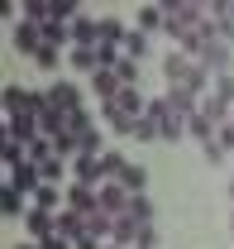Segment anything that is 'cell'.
Masks as SVG:
<instances>
[{"label": "cell", "instance_id": "f546056e", "mask_svg": "<svg viewBox=\"0 0 234 249\" xmlns=\"http://www.w3.org/2000/svg\"><path fill=\"white\" fill-rule=\"evenodd\" d=\"M110 72H115L124 87H139V62H134V58H119L115 67H110Z\"/></svg>", "mask_w": 234, "mask_h": 249}, {"label": "cell", "instance_id": "1f68e13d", "mask_svg": "<svg viewBox=\"0 0 234 249\" xmlns=\"http://www.w3.org/2000/svg\"><path fill=\"white\" fill-rule=\"evenodd\" d=\"M33 62H38L43 72H58V67H62V53H58V48H43V53H38Z\"/></svg>", "mask_w": 234, "mask_h": 249}, {"label": "cell", "instance_id": "d6a6232c", "mask_svg": "<svg viewBox=\"0 0 234 249\" xmlns=\"http://www.w3.org/2000/svg\"><path fill=\"white\" fill-rule=\"evenodd\" d=\"M201 154H205V163H225V149H220V139H210V144H201Z\"/></svg>", "mask_w": 234, "mask_h": 249}, {"label": "cell", "instance_id": "9c48e42d", "mask_svg": "<svg viewBox=\"0 0 234 249\" xmlns=\"http://www.w3.org/2000/svg\"><path fill=\"white\" fill-rule=\"evenodd\" d=\"M96 43H100V19L77 15L72 19V48H96Z\"/></svg>", "mask_w": 234, "mask_h": 249}, {"label": "cell", "instance_id": "30bf717a", "mask_svg": "<svg viewBox=\"0 0 234 249\" xmlns=\"http://www.w3.org/2000/svg\"><path fill=\"white\" fill-rule=\"evenodd\" d=\"M5 182L15 187V192H24V196H33L38 187H43V178H38V163H19V168H10V178Z\"/></svg>", "mask_w": 234, "mask_h": 249}, {"label": "cell", "instance_id": "ba28073f", "mask_svg": "<svg viewBox=\"0 0 234 249\" xmlns=\"http://www.w3.org/2000/svg\"><path fill=\"white\" fill-rule=\"evenodd\" d=\"M24 230H29L38 245H43V240H53V235H58V211H38V206H29V216H24Z\"/></svg>", "mask_w": 234, "mask_h": 249}, {"label": "cell", "instance_id": "6da1fadb", "mask_svg": "<svg viewBox=\"0 0 234 249\" xmlns=\"http://www.w3.org/2000/svg\"><path fill=\"white\" fill-rule=\"evenodd\" d=\"M205 19H210V10H205V5H196V0H163V34L172 38L177 48H182L196 29H201Z\"/></svg>", "mask_w": 234, "mask_h": 249}, {"label": "cell", "instance_id": "4fadbf2b", "mask_svg": "<svg viewBox=\"0 0 234 249\" xmlns=\"http://www.w3.org/2000/svg\"><path fill=\"white\" fill-rule=\"evenodd\" d=\"M139 235H144V225L134 216H119L115 220V230H110V245H119V249H134L139 245Z\"/></svg>", "mask_w": 234, "mask_h": 249}, {"label": "cell", "instance_id": "8fae6325", "mask_svg": "<svg viewBox=\"0 0 234 249\" xmlns=\"http://www.w3.org/2000/svg\"><path fill=\"white\" fill-rule=\"evenodd\" d=\"M205 10H210V19H215L220 38H225V43H234V0H210Z\"/></svg>", "mask_w": 234, "mask_h": 249}, {"label": "cell", "instance_id": "44dd1931", "mask_svg": "<svg viewBox=\"0 0 234 249\" xmlns=\"http://www.w3.org/2000/svg\"><path fill=\"white\" fill-rule=\"evenodd\" d=\"M0 211H5V216H29V206H24V192H15V187L5 182V187H0Z\"/></svg>", "mask_w": 234, "mask_h": 249}, {"label": "cell", "instance_id": "5bb4252c", "mask_svg": "<svg viewBox=\"0 0 234 249\" xmlns=\"http://www.w3.org/2000/svg\"><path fill=\"white\" fill-rule=\"evenodd\" d=\"M72 182L100 187V158H91V154H77V158H72Z\"/></svg>", "mask_w": 234, "mask_h": 249}, {"label": "cell", "instance_id": "ffe728a7", "mask_svg": "<svg viewBox=\"0 0 234 249\" xmlns=\"http://www.w3.org/2000/svg\"><path fill=\"white\" fill-rule=\"evenodd\" d=\"M119 187H124L129 196H144V187H148V173L139 168V163H129V168L119 173Z\"/></svg>", "mask_w": 234, "mask_h": 249}, {"label": "cell", "instance_id": "7c38bea8", "mask_svg": "<svg viewBox=\"0 0 234 249\" xmlns=\"http://www.w3.org/2000/svg\"><path fill=\"white\" fill-rule=\"evenodd\" d=\"M167 106H172L182 120H191V115L201 110V96H196V91H186V87H167Z\"/></svg>", "mask_w": 234, "mask_h": 249}, {"label": "cell", "instance_id": "8992f818", "mask_svg": "<svg viewBox=\"0 0 234 249\" xmlns=\"http://www.w3.org/2000/svg\"><path fill=\"white\" fill-rule=\"evenodd\" d=\"M67 211H77V216H96L100 211V192L86 182H72L67 187Z\"/></svg>", "mask_w": 234, "mask_h": 249}, {"label": "cell", "instance_id": "83f0119b", "mask_svg": "<svg viewBox=\"0 0 234 249\" xmlns=\"http://www.w3.org/2000/svg\"><path fill=\"white\" fill-rule=\"evenodd\" d=\"M124 58H148V34L144 29H129V38H124Z\"/></svg>", "mask_w": 234, "mask_h": 249}, {"label": "cell", "instance_id": "ac0fdd59", "mask_svg": "<svg viewBox=\"0 0 234 249\" xmlns=\"http://www.w3.org/2000/svg\"><path fill=\"white\" fill-rule=\"evenodd\" d=\"M124 168H129V158L115 154V149H105V154H100V182H119Z\"/></svg>", "mask_w": 234, "mask_h": 249}, {"label": "cell", "instance_id": "e575fe53", "mask_svg": "<svg viewBox=\"0 0 234 249\" xmlns=\"http://www.w3.org/2000/svg\"><path fill=\"white\" fill-rule=\"evenodd\" d=\"M72 249H105V240H96V235H82V240H77Z\"/></svg>", "mask_w": 234, "mask_h": 249}, {"label": "cell", "instance_id": "4dcf8cb0", "mask_svg": "<svg viewBox=\"0 0 234 249\" xmlns=\"http://www.w3.org/2000/svg\"><path fill=\"white\" fill-rule=\"evenodd\" d=\"M129 216L139 220V225H153V201H148V196H134V201H129Z\"/></svg>", "mask_w": 234, "mask_h": 249}, {"label": "cell", "instance_id": "52a82bcc", "mask_svg": "<svg viewBox=\"0 0 234 249\" xmlns=\"http://www.w3.org/2000/svg\"><path fill=\"white\" fill-rule=\"evenodd\" d=\"M38 134H43L38 115H15V120H5V139H15V144H24V149H29Z\"/></svg>", "mask_w": 234, "mask_h": 249}, {"label": "cell", "instance_id": "d4e9b609", "mask_svg": "<svg viewBox=\"0 0 234 249\" xmlns=\"http://www.w3.org/2000/svg\"><path fill=\"white\" fill-rule=\"evenodd\" d=\"M77 154H91V158H100V154H105V139H100V124H96V129H86V134H77Z\"/></svg>", "mask_w": 234, "mask_h": 249}, {"label": "cell", "instance_id": "484cf974", "mask_svg": "<svg viewBox=\"0 0 234 249\" xmlns=\"http://www.w3.org/2000/svg\"><path fill=\"white\" fill-rule=\"evenodd\" d=\"M139 29L153 38V34H163V5H144L139 10Z\"/></svg>", "mask_w": 234, "mask_h": 249}, {"label": "cell", "instance_id": "836d02e7", "mask_svg": "<svg viewBox=\"0 0 234 249\" xmlns=\"http://www.w3.org/2000/svg\"><path fill=\"white\" fill-rule=\"evenodd\" d=\"M215 139H220V149H225V154H234V120L220 124V134H215Z\"/></svg>", "mask_w": 234, "mask_h": 249}, {"label": "cell", "instance_id": "4316f807", "mask_svg": "<svg viewBox=\"0 0 234 249\" xmlns=\"http://www.w3.org/2000/svg\"><path fill=\"white\" fill-rule=\"evenodd\" d=\"M62 173H67V158H43V163H38V178H43L48 187H58Z\"/></svg>", "mask_w": 234, "mask_h": 249}, {"label": "cell", "instance_id": "277c9868", "mask_svg": "<svg viewBox=\"0 0 234 249\" xmlns=\"http://www.w3.org/2000/svg\"><path fill=\"white\" fill-rule=\"evenodd\" d=\"M48 106H53V110H62V115L86 110V101H82V91H77V82H53V87H48Z\"/></svg>", "mask_w": 234, "mask_h": 249}, {"label": "cell", "instance_id": "f1b7e54d", "mask_svg": "<svg viewBox=\"0 0 234 249\" xmlns=\"http://www.w3.org/2000/svg\"><path fill=\"white\" fill-rule=\"evenodd\" d=\"M210 96H215V101H225V106L234 110V72H225V77H215V82H210Z\"/></svg>", "mask_w": 234, "mask_h": 249}, {"label": "cell", "instance_id": "d590c367", "mask_svg": "<svg viewBox=\"0 0 234 249\" xmlns=\"http://www.w3.org/2000/svg\"><path fill=\"white\" fill-rule=\"evenodd\" d=\"M38 249H72V245H67L62 235H53V240H43V245H38Z\"/></svg>", "mask_w": 234, "mask_h": 249}, {"label": "cell", "instance_id": "5b68a950", "mask_svg": "<svg viewBox=\"0 0 234 249\" xmlns=\"http://www.w3.org/2000/svg\"><path fill=\"white\" fill-rule=\"evenodd\" d=\"M96 192H100V211H105V216H110V220L129 216V201H134V196H129V192H124V187H119V182H100V187H96Z\"/></svg>", "mask_w": 234, "mask_h": 249}, {"label": "cell", "instance_id": "cb8c5ba5", "mask_svg": "<svg viewBox=\"0 0 234 249\" xmlns=\"http://www.w3.org/2000/svg\"><path fill=\"white\" fill-rule=\"evenodd\" d=\"M186 134H191V139H201V144H210V139L220 134V124H210V120L201 115V110H196V115L186 120Z\"/></svg>", "mask_w": 234, "mask_h": 249}, {"label": "cell", "instance_id": "603a6c76", "mask_svg": "<svg viewBox=\"0 0 234 249\" xmlns=\"http://www.w3.org/2000/svg\"><path fill=\"white\" fill-rule=\"evenodd\" d=\"M124 38H129V29L119 24L115 15H105V19H100V43H110V48H124Z\"/></svg>", "mask_w": 234, "mask_h": 249}, {"label": "cell", "instance_id": "3957f363", "mask_svg": "<svg viewBox=\"0 0 234 249\" xmlns=\"http://www.w3.org/2000/svg\"><path fill=\"white\" fill-rule=\"evenodd\" d=\"M10 43L24 53V58H38L43 53V24H29V19H15V29H10Z\"/></svg>", "mask_w": 234, "mask_h": 249}, {"label": "cell", "instance_id": "8d00e7d4", "mask_svg": "<svg viewBox=\"0 0 234 249\" xmlns=\"http://www.w3.org/2000/svg\"><path fill=\"white\" fill-rule=\"evenodd\" d=\"M15 249H38V240H24V245H15Z\"/></svg>", "mask_w": 234, "mask_h": 249}, {"label": "cell", "instance_id": "7a4b0ae2", "mask_svg": "<svg viewBox=\"0 0 234 249\" xmlns=\"http://www.w3.org/2000/svg\"><path fill=\"white\" fill-rule=\"evenodd\" d=\"M144 110H148L144 91H139V87H124L115 101H105V106H100V120H115V115H124V120H139Z\"/></svg>", "mask_w": 234, "mask_h": 249}, {"label": "cell", "instance_id": "e0dca14e", "mask_svg": "<svg viewBox=\"0 0 234 249\" xmlns=\"http://www.w3.org/2000/svg\"><path fill=\"white\" fill-rule=\"evenodd\" d=\"M67 62H72V72H86V77H96V72H100V53H96V48H72V53H67Z\"/></svg>", "mask_w": 234, "mask_h": 249}, {"label": "cell", "instance_id": "2e32d148", "mask_svg": "<svg viewBox=\"0 0 234 249\" xmlns=\"http://www.w3.org/2000/svg\"><path fill=\"white\" fill-rule=\"evenodd\" d=\"M58 235L67 240V245H77V240L86 235V216H77V211H67V206H62V211H58Z\"/></svg>", "mask_w": 234, "mask_h": 249}, {"label": "cell", "instance_id": "9a60e30c", "mask_svg": "<svg viewBox=\"0 0 234 249\" xmlns=\"http://www.w3.org/2000/svg\"><path fill=\"white\" fill-rule=\"evenodd\" d=\"M91 91L100 96V106H105V101H115V96L124 91V82H119V77H115V72H110V67H100V72L91 77Z\"/></svg>", "mask_w": 234, "mask_h": 249}, {"label": "cell", "instance_id": "7402d4cb", "mask_svg": "<svg viewBox=\"0 0 234 249\" xmlns=\"http://www.w3.org/2000/svg\"><path fill=\"white\" fill-rule=\"evenodd\" d=\"M62 43H72V24L48 19V24H43V48H58V53H62Z\"/></svg>", "mask_w": 234, "mask_h": 249}, {"label": "cell", "instance_id": "f35d334b", "mask_svg": "<svg viewBox=\"0 0 234 249\" xmlns=\"http://www.w3.org/2000/svg\"><path fill=\"white\" fill-rule=\"evenodd\" d=\"M105 249H119V245H105Z\"/></svg>", "mask_w": 234, "mask_h": 249}, {"label": "cell", "instance_id": "d6986e66", "mask_svg": "<svg viewBox=\"0 0 234 249\" xmlns=\"http://www.w3.org/2000/svg\"><path fill=\"white\" fill-rule=\"evenodd\" d=\"M33 206H38V211H62V206H67V192H58V187H38V192H33Z\"/></svg>", "mask_w": 234, "mask_h": 249}, {"label": "cell", "instance_id": "74e56055", "mask_svg": "<svg viewBox=\"0 0 234 249\" xmlns=\"http://www.w3.org/2000/svg\"><path fill=\"white\" fill-rule=\"evenodd\" d=\"M230 206H234V178H230Z\"/></svg>", "mask_w": 234, "mask_h": 249}]
</instances>
